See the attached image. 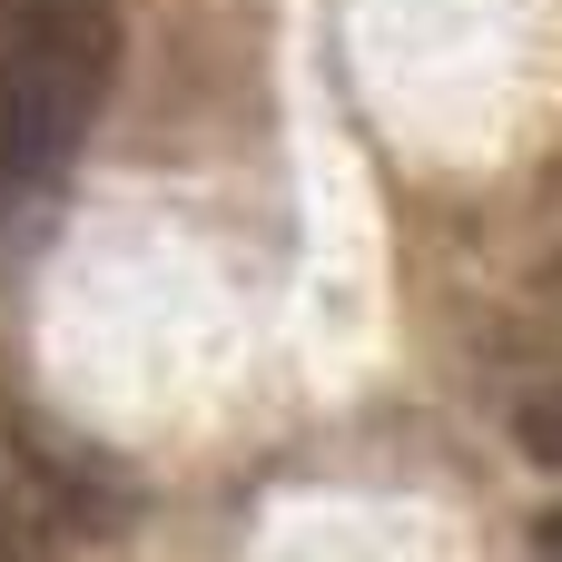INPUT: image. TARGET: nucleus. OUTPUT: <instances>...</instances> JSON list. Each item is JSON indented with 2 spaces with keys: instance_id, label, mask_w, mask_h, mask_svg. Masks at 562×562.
Segmentation results:
<instances>
[{
  "instance_id": "1",
  "label": "nucleus",
  "mask_w": 562,
  "mask_h": 562,
  "mask_svg": "<svg viewBox=\"0 0 562 562\" xmlns=\"http://www.w3.org/2000/svg\"><path fill=\"white\" fill-rule=\"evenodd\" d=\"M119 79V0H0V188H49Z\"/></svg>"
},
{
  "instance_id": "2",
  "label": "nucleus",
  "mask_w": 562,
  "mask_h": 562,
  "mask_svg": "<svg viewBox=\"0 0 562 562\" xmlns=\"http://www.w3.org/2000/svg\"><path fill=\"white\" fill-rule=\"evenodd\" d=\"M40 533H59L49 524V504L20 484V464H10V494H0V562H40Z\"/></svg>"
},
{
  "instance_id": "3",
  "label": "nucleus",
  "mask_w": 562,
  "mask_h": 562,
  "mask_svg": "<svg viewBox=\"0 0 562 562\" xmlns=\"http://www.w3.org/2000/svg\"><path fill=\"white\" fill-rule=\"evenodd\" d=\"M514 445H524L533 464H553V474H562V385H543V395L514 405Z\"/></svg>"
},
{
  "instance_id": "4",
  "label": "nucleus",
  "mask_w": 562,
  "mask_h": 562,
  "mask_svg": "<svg viewBox=\"0 0 562 562\" xmlns=\"http://www.w3.org/2000/svg\"><path fill=\"white\" fill-rule=\"evenodd\" d=\"M533 553H543V562H562V514H543V533H533Z\"/></svg>"
}]
</instances>
